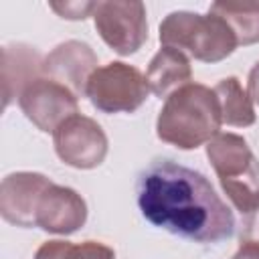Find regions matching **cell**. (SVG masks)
<instances>
[{"label":"cell","instance_id":"cell-14","mask_svg":"<svg viewBox=\"0 0 259 259\" xmlns=\"http://www.w3.org/2000/svg\"><path fill=\"white\" fill-rule=\"evenodd\" d=\"M212 89L219 99L223 123L233 127H249L255 123L257 115H255L253 101L237 77H225Z\"/></svg>","mask_w":259,"mask_h":259},{"label":"cell","instance_id":"cell-16","mask_svg":"<svg viewBox=\"0 0 259 259\" xmlns=\"http://www.w3.org/2000/svg\"><path fill=\"white\" fill-rule=\"evenodd\" d=\"M34 259H115V251L99 241H83V243H69V241H47L42 243Z\"/></svg>","mask_w":259,"mask_h":259},{"label":"cell","instance_id":"cell-10","mask_svg":"<svg viewBox=\"0 0 259 259\" xmlns=\"http://www.w3.org/2000/svg\"><path fill=\"white\" fill-rule=\"evenodd\" d=\"M97 55L83 40H65L45 57V77L65 85L77 97L85 95L91 75L97 71Z\"/></svg>","mask_w":259,"mask_h":259},{"label":"cell","instance_id":"cell-5","mask_svg":"<svg viewBox=\"0 0 259 259\" xmlns=\"http://www.w3.org/2000/svg\"><path fill=\"white\" fill-rule=\"evenodd\" d=\"M85 95L101 113H134L150 95L146 75L134 65L111 61L97 67Z\"/></svg>","mask_w":259,"mask_h":259},{"label":"cell","instance_id":"cell-19","mask_svg":"<svg viewBox=\"0 0 259 259\" xmlns=\"http://www.w3.org/2000/svg\"><path fill=\"white\" fill-rule=\"evenodd\" d=\"M247 93L255 105H259V61L251 67L249 77H247Z\"/></svg>","mask_w":259,"mask_h":259},{"label":"cell","instance_id":"cell-17","mask_svg":"<svg viewBox=\"0 0 259 259\" xmlns=\"http://www.w3.org/2000/svg\"><path fill=\"white\" fill-rule=\"evenodd\" d=\"M49 6L61 18H67V20H85L87 16H93L97 2H51Z\"/></svg>","mask_w":259,"mask_h":259},{"label":"cell","instance_id":"cell-4","mask_svg":"<svg viewBox=\"0 0 259 259\" xmlns=\"http://www.w3.org/2000/svg\"><path fill=\"white\" fill-rule=\"evenodd\" d=\"M206 158L231 204L243 217H255L259 212V162L247 140L231 132H219L206 144Z\"/></svg>","mask_w":259,"mask_h":259},{"label":"cell","instance_id":"cell-7","mask_svg":"<svg viewBox=\"0 0 259 259\" xmlns=\"http://www.w3.org/2000/svg\"><path fill=\"white\" fill-rule=\"evenodd\" d=\"M18 107L40 132L55 134L69 117L79 113V99L65 85L49 77H38L24 87Z\"/></svg>","mask_w":259,"mask_h":259},{"label":"cell","instance_id":"cell-3","mask_svg":"<svg viewBox=\"0 0 259 259\" xmlns=\"http://www.w3.org/2000/svg\"><path fill=\"white\" fill-rule=\"evenodd\" d=\"M162 47L176 49L200 63H221L239 47L231 26L214 12L174 10L160 24Z\"/></svg>","mask_w":259,"mask_h":259},{"label":"cell","instance_id":"cell-11","mask_svg":"<svg viewBox=\"0 0 259 259\" xmlns=\"http://www.w3.org/2000/svg\"><path fill=\"white\" fill-rule=\"evenodd\" d=\"M87 221V202L85 198L61 184H51L36 210V227L53 233V235H73L77 233Z\"/></svg>","mask_w":259,"mask_h":259},{"label":"cell","instance_id":"cell-2","mask_svg":"<svg viewBox=\"0 0 259 259\" xmlns=\"http://www.w3.org/2000/svg\"><path fill=\"white\" fill-rule=\"evenodd\" d=\"M221 125L214 89L202 83H188L166 97L156 119V136L178 150H196L208 144Z\"/></svg>","mask_w":259,"mask_h":259},{"label":"cell","instance_id":"cell-9","mask_svg":"<svg viewBox=\"0 0 259 259\" xmlns=\"http://www.w3.org/2000/svg\"><path fill=\"white\" fill-rule=\"evenodd\" d=\"M53 182L40 172H12L0 184V214L16 227H36V210Z\"/></svg>","mask_w":259,"mask_h":259},{"label":"cell","instance_id":"cell-13","mask_svg":"<svg viewBox=\"0 0 259 259\" xmlns=\"http://www.w3.org/2000/svg\"><path fill=\"white\" fill-rule=\"evenodd\" d=\"M146 79L150 85V93H154L156 97H168L176 89L190 83L192 79L190 59L176 49L162 47L150 61Z\"/></svg>","mask_w":259,"mask_h":259},{"label":"cell","instance_id":"cell-15","mask_svg":"<svg viewBox=\"0 0 259 259\" xmlns=\"http://www.w3.org/2000/svg\"><path fill=\"white\" fill-rule=\"evenodd\" d=\"M219 14L235 32L237 42L243 47L259 42V4H221L214 2L208 8Z\"/></svg>","mask_w":259,"mask_h":259},{"label":"cell","instance_id":"cell-1","mask_svg":"<svg viewBox=\"0 0 259 259\" xmlns=\"http://www.w3.org/2000/svg\"><path fill=\"white\" fill-rule=\"evenodd\" d=\"M136 192L144 219L176 237L214 245L235 233L231 208L198 170L156 160L140 174Z\"/></svg>","mask_w":259,"mask_h":259},{"label":"cell","instance_id":"cell-12","mask_svg":"<svg viewBox=\"0 0 259 259\" xmlns=\"http://www.w3.org/2000/svg\"><path fill=\"white\" fill-rule=\"evenodd\" d=\"M45 57L24 42H12L2 49V107L18 101L26 85L45 77Z\"/></svg>","mask_w":259,"mask_h":259},{"label":"cell","instance_id":"cell-6","mask_svg":"<svg viewBox=\"0 0 259 259\" xmlns=\"http://www.w3.org/2000/svg\"><path fill=\"white\" fill-rule=\"evenodd\" d=\"M93 22L103 42L121 57L138 53L148 40L146 6L138 0L97 2Z\"/></svg>","mask_w":259,"mask_h":259},{"label":"cell","instance_id":"cell-8","mask_svg":"<svg viewBox=\"0 0 259 259\" xmlns=\"http://www.w3.org/2000/svg\"><path fill=\"white\" fill-rule=\"evenodd\" d=\"M55 152L71 168L77 170H93L107 156V136L101 125L87 115L69 117L55 134H53Z\"/></svg>","mask_w":259,"mask_h":259},{"label":"cell","instance_id":"cell-18","mask_svg":"<svg viewBox=\"0 0 259 259\" xmlns=\"http://www.w3.org/2000/svg\"><path fill=\"white\" fill-rule=\"evenodd\" d=\"M231 259H259V241L241 239V245Z\"/></svg>","mask_w":259,"mask_h":259}]
</instances>
